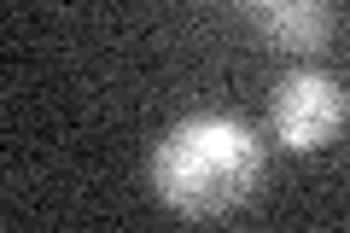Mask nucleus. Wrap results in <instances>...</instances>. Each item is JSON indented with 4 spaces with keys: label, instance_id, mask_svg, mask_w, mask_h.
I'll return each mask as SVG.
<instances>
[{
    "label": "nucleus",
    "instance_id": "nucleus-2",
    "mask_svg": "<svg viewBox=\"0 0 350 233\" xmlns=\"http://www.w3.org/2000/svg\"><path fill=\"white\" fill-rule=\"evenodd\" d=\"M350 117V87L333 70L292 64L269 94V128L286 152H321Z\"/></svg>",
    "mask_w": 350,
    "mask_h": 233
},
{
    "label": "nucleus",
    "instance_id": "nucleus-3",
    "mask_svg": "<svg viewBox=\"0 0 350 233\" xmlns=\"http://www.w3.org/2000/svg\"><path fill=\"white\" fill-rule=\"evenodd\" d=\"M245 18L280 53H315L333 36V12H327L321 0H257V6H245Z\"/></svg>",
    "mask_w": 350,
    "mask_h": 233
},
{
    "label": "nucleus",
    "instance_id": "nucleus-1",
    "mask_svg": "<svg viewBox=\"0 0 350 233\" xmlns=\"http://www.w3.org/2000/svg\"><path fill=\"white\" fill-rule=\"evenodd\" d=\"M262 181V140L234 111H193L163 128L152 152V187L175 216L211 221L239 210Z\"/></svg>",
    "mask_w": 350,
    "mask_h": 233
}]
</instances>
